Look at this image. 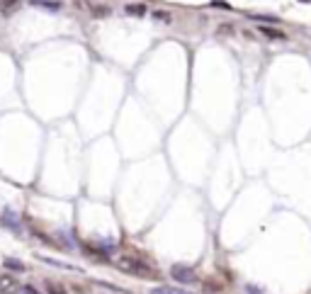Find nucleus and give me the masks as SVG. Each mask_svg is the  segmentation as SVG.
I'll return each mask as SVG.
<instances>
[{"label": "nucleus", "instance_id": "obj_4", "mask_svg": "<svg viewBox=\"0 0 311 294\" xmlns=\"http://www.w3.org/2000/svg\"><path fill=\"white\" fill-rule=\"evenodd\" d=\"M17 8H20V0H0V12H3L5 17L12 15Z\"/></svg>", "mask_w": 311, "mask_h": 294}, {"label": "nucleus", "instance_id": "obj_11", "mask_svg": "<svg viewBox=\"0 0 311 294\" xmlns=\"http://www.w3.org/2000/svg\"><path fill=\"white\" fill-rule=\"evenodd\" d=\"M248 294H263V292H260L258 287H253V285H250V287H248Z\"/></svg>", "mask_w": 311, "mask_h": 294}, {"label": "nucleus", "instance_id": "obj_6", "mask_svg": "<svg viewBox=\"0 0 311 294\" xmlns=\"http://www.w3.org/2000/svg\"><path fill=\"white\" fill-rule=\"evenodd\" d=\"M151 294H190V292H185V289H175V287H158V289H153Z\"/></svg>", "mask_w": 311, "mask_h": 294}, {"label": "nucleus", "instance_id": "obj_8", "mask_svg": "<svg viewBox=\"0 0 311 294\" xmlns=\"http://www.w3.org/2000/svg\"><path fill=\"white\" fill-rule=\"evenodd\" d=\"M124 10H127L129 15H137V17H141V15L146 12V8H144V5H127Z\"/></svg>", "mask_w": 311, "mask_h": 294}, {"label": "nucleus", "instance_id": "obj_1", "mask_svg": "<svg viewBox=\"0 0 311 294\" xmlns=\"http://www.w3.org/2000/svg\"><path fill=\"white\" fill-rule=\"evenodd\" d=\"M114 265L122 270V272H127V275H139V277H153L151 272V267L146 263H141L137 258H117L114 260Z\"/></svg>", "mask_w": 311, "mask_h": 294}, {"label": "nucleus", "instance_id": "obj_10", "mask_svg": "<svg viewBox=\"0 0 311 294\" xmlns=\"http://www.w3.org/2000/svg\"><path fill=\"white\" fill-rule=\"evenodd\" d=\"M211 5H214V8H221V10H229V5H226L224 0H211Z\"/></svg>", "mask_w": 311, "mask_h": 294}, {"label": "nucleus", "instance_id": "obj_3", "mask_svg": "<svg viewBox=\"0 0 311 294\" xmlns=\"http://www.w3.org/2000/svg\"><path fill=\"white\" fill-rule=\"evenodd\" d=\"M260 34H265L267 39H275V42H284L287 39V34L284 32H280V29H275V27H267V25H260Z\"/></svg>", "mask_w": 311, "mask_h": 294}, {"label": "nucleus", "instance_id": "obj_2", "mask_svg": "<svg viewBox=\"0 0 311 294\" xmlns=\"http://www.w3.org/2000/svg\"><path fill=\"white\" fill-rule=\"evenodd\" d=\"M170 277H173L175 282H180V285H190V282H195V270L187 265H173L170 267Z\"/></svg>", "mask_w": 311, "mask_h": 294}, {"label": "nucleus", "instance_id": "obj_5", "mask_svg": "<svg viewBox=\"0 0 311 294\" xmlns=\"http://www.w3.org/2000/svg\"><path fill=\"white\" fill-rule=\"evenodd\" d=\"M32 5H37V8H49V10H59L61 8V3H54V0H29Z\"/></svg>", "mask_w": 311, "mask_h": 294}, {"label": "nucleus", "instance_id": "obj_12", "mask_svg": "<svg viewBox=\"0 0 311 294\" xmlns=\"http://www.w3.org/2000/svg\"><path fill=\"white\" fill-rule=\"evenodd\" d=\"M49 292H51V294H64L61 289H59V287H49Z\"/></svg>", "mask_w": 311, "mask_h": 294}, {"label": "nucleus", "instance_id": "obj_7", "mask_svg": "<svg viewBox=\"0 0 311 294\" xmlns=\"http://www.w3.org/2000/svg\"><path fill=\"white\" fill-rule=\"evenodd\" d=\"M5 267H8V270H12V272H22V270H25V265H22L20 260H12V258H8V260H5Z\"/></svg>", "mask_w": 311, "mask_h": 294}, {"label": "nucleus", "instance_id": "obj_9", "mask_svg": "<svg viewBox=\"0 0 311 294\" xmlns=\"http://www.w3.org/2000/svg\"><path fill=\"white\" fill-rule=\"evenodd\" d=\"M153 19H161V22H173L170 12H163V10H153Z\"/></svg>", "mask_w": 311, "mask_h": 294}]
</instances>
